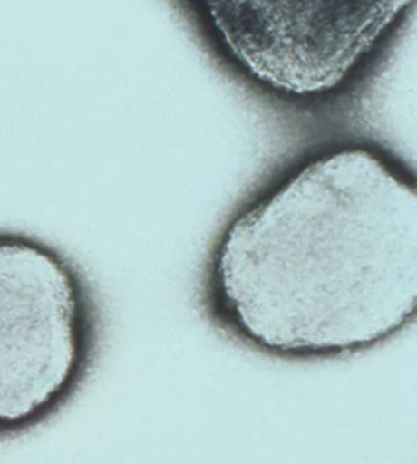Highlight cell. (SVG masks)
<instances>
[{
	"label": "cell",
	"instance_id": "cell-1",
	"mask_svg": "<svg viewBox=\"0 0 417 464\" xmlns=\"http://www.w3.org/2000/svg\"><path fill=\"white\" fill-rule=\"evenodd\" d=\"M208 292L227 328L274 355L394 336L416 314L414 179L364 147L306 161L225 227Z\"/></svg>",
	"mask_w": 417,
	"mask_h": 464
},
{
	"label": "cell",
	"instance_id": "cell-3",
	"mask_svg": "<svg viewBox=\"0 0 417 464\" xmlns=\"http://www.w3.org/2000/svg\"><path fill=\"white\" fill-rule=\"evenodd\" d=\"M89 316L81 282L54 251L0 238V424L53 406L79 373Z\"/></svg>",
	"mask_w": 417,
	"mask_h": 464
},
{
	"label": "cell",
	"instance_id": "cell-2",
	"mask_svg": "<svg viewBox=\"0 0 417 464\" xmlns=\"http://www.w3.org/2000/svg\"><path fill=\"white\" fill-rule=\"evenodd\" d=\"M230 56L292 98L339 87L411 0H204Z\"/></svg>",
	"mask_w": 417,
	"mask_h": 464
}]
</instances>
